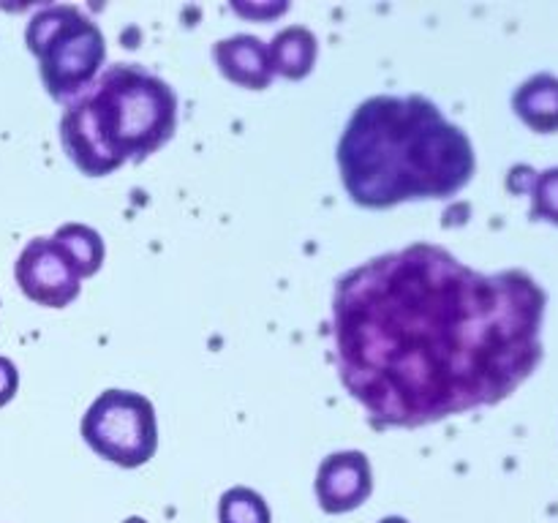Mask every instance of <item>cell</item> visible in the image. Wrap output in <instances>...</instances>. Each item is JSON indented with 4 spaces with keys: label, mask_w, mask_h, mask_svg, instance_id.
<instances>
[{
    "label": "cell",
    "mask_w": 558,
    "mask_h": 523,
    "mask_svg": "<svg viewBox=\"0 0 558 523\" xmlns=\"http://www.w3.org/2000/svg\"><path fill=\"white\" fill-rule=\"evenodd\" d=\"M543 321L529 272H480L434 243L357 265L332 297L338 374L379 428L505 401L543 360Z\"/></svg>",
    "instance_id": "cell-1"
},
{
    "label": "cell",
    "mask_w": 558,
    "mask_h": 523,
    "mask_svg": "<svg viewBox=\"0 0 558 523\" xmlns=\"http://www.w3.org/2000/svg\"><path fill=\"white\" fill-rule=\"evenodd\" d=\"M338 169L354 205L450 199L477 169L472 139L430 98L374 96L360 104L338 142Z\"/></svg>",
    "instance_id": "cell-2"
},
{
    "label": "cell",
    "mask_w": 558,
    "mask_h": 523,
    "mask_svg": "<svg viewBox=\"0 0 558 523\" xmlns=\"http://www.w3.org/2000/svg\"><path fill=\"white\" fill-rule=\"evenodd\" d=\"M178 129V96L136 63H114L69 101L60 118L65 156L87 178L142 163Z\"/></svg>",
    "instance_id": "cell-3"
},
{
    "label": "cell",
    "mask_w": 558,
    "mask_h": 523,
    "mask_svg": "<svg viewBox=\"0 0 558 523\" xmlns=\"http://www.w3.org/2000/svg\"><path fill=\"white\" fill-rule=\"evenodd\" d=\"M25 41L49 96L58 101L85 90L107 58L101 27L76 5H44L27 22Z\"/></svg>",
    "instance_id": "cell-4"
},
{
    "label": "cell",
    "mask_w": 558,
    "mask_h": 523,
    "mask_svg": "<svg viewBox=\"0 0 558 523\" xmlns=\"http://www.w3.org/2000/svg\"><path fill=\"white\" fill-rule=\"evenodd\" d=\"M82 439L118 466H145L158 450L156 409L142 392L104 390L82 417Z\"/></svg>",
    "instance_id": "cell-5"
},
{
    "label": "cell",
    "mask_w": 558,
    "mask_h": 523,
    "mask_svg": "<svg viewBox=\"0 0 558 523\" xmlns=\"http://www.w3.org/2000/svg\"><path fill=\"white\" fill-rule=\"evenodd\" d=\"M14 278L22 294L44 308H65L82 289V276L54 238H33L16 256Z\"/></svg>",
    "instance_id": "cell-6"
},
{
    "label": "cell",
    "mask_w": 558,
    "mask_h": 523,
    "mask_svg": "<svg viewBox=\"0 0 558 523\" xmlns=\"http://www.w3.org/2000/svg\"><path fill=\"white\" fill-rule=\"evenodd\" d=\"M371 490H374V472L365 452L360 450L332 452L316 472V499L330 515L357 510L363 501L371 499Z\"/></svg>",
    "instance_id": "cell-7"
},
{
    "label": "cell",
    "mask_w": 558,
    "mask_h": 523,
    "mask_svg": "<svg viewBox=\"0 0 558 523\" xmlns=\"http://www.w3.org/2000/svg\"><path fill=\"white\" fill-rule=\"evenodd\" d=\"M216 63L221 74L234 85L251 87V90H265L272 82V63H270V47L262 38L240 33V36H229L216 44L213 49Z\"/></svg>",
    "instance_id": "cell-8"
},
{
    "label": "cell",
    "mask_w": 558,
    "mask_h": 523,
    "mask_svg": "<svg viewBox=\"0 0 558 523\" xmlns=\"http://www.w3.org/2000/svg\"><path fill=\"white\" fill-rule=\"evenodd\" d=\"M515 114L539 134L558 131V76L534 74L512 96Z\"/></svg>",
    "instance_id": "cell-9"
},
{
    "label": "cell",
    "mask_w": 558,
    "mask_h": 523,
    "mask_svg": "<svg viewBox=\"0 0 558 523\" xmlns=\"http://www.w3.org/2000/svg\"><path fill=\"white\" fill-rule=\"evenodd\" d=\"M267 47H270L272 74H281L287 80H303V76H308L316 63V54H319V41L303 25L283 27Z\"/></svg>",
    "instance_id": "cell-10"
},
{
    "label": "cell",
    "mask_w": 558,
    "mask_h": 523,
    "mask_svg": "<svg viewBox=\"0 0 558 523\" xmlns=\"http://www.w3.org/2000/svg\"><path fill=\"white\" fill-rule=\"evenodd\" d=\"M52 238L63 245L82 278H90L101 270L107 251H104V240L96 229L85 227V223H63Z\"/></svg>",
    "instance_id": "cell-11"
},
{
    "label": "cell",
    "mask_w": 558,
    "mask_h": 523,
    "mask_svg": "<svg viewBox=\"0 0 558 523\" xmlns=\"http://www.w3.org/2000/svg\"><path fill=\"white\" fill-rule=\"evenodd\" d=\"M218 523H272L265 496L254 488H229L218 501Z\"/></svg>",
    "instance_id": "cell-12"
},
{
    "label": "cell",
    "mask_w": 558,
    "mask_h": 523,
    "mask_svg": "<svg viewBox=\"0 0 558 523\" xmlns=\"http://www.w3.org/2000/svg\"><path fill=\"white\" fill-rule=\"evenodd\" d=\"M532 218H543L558 227V167L545 169L534 178Z\"/></svg>",
    "instance_id": "cell-13"
},
{
    "label": "cell",
    "mask_w": 558,
    "mask_h": 523,
    "mask_svg": "<svg viewBox=\"0 0 558 523\" xmlns=\"http://www.w3.org/2000/svg\"><path fill=\"white\" fill-rule=\"evenodd\" d=\"M16 390H20V370L9 357H0V406H5Z\"/></svg>",
    "instance_id": "cell-14"
},
{
    "label": "cell",
    "mask_w": 558,
    "mask_h": 523,
    "mask_svg": "<svg viewBox=\"0 0 558 523\" xmlns=\"http://www.w3.org/2000/svg\"><path fill=\"white\" fill-rule=\"evenodd\" d=\"M289 5L287 3H270V5H245V3H234V11H240V14H251V16H272V14H281V11H287Z\"/></svg>",
    "instance_id": "cell-15"
},
{
    "label": "cell",
    "mask_w": 558,
    "mask_h": 523,
    "mask_svg": "<svg viewBox=\"0 0 558 523\" xmlns=\"http://www.w3.org/2000/svg\"><path fill=\"white\" fill-rule=\"evenodd\" d=\"M381 523H409V521H403V518H385V521H381Z\"/></svg>",
    "instance_id": "cell-16"
}]
</instances>
